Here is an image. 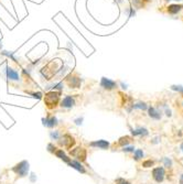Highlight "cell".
I'll return each mask as SVG.
<instances>
[{
  "instance_id": "52a82bcc",
  "label": "cell",
  "mask_w": 183,
  "mask_h": 184,
  "mask_svg": "<svg viewBox=\"0 0 183 184\" xmlns=\"http://www.w3.org/2000/svg\"><path fill=\"white\" fill-rule=\"evenodd\" d=\"M89 145H90V147L99 148V149H108V148H109V142H108V141H106V140H98V141L90 142Z\"/></svg>"
},
{
  "instance_id": "7402d4cb",
  "label": "cell",
  "mask_w": 183,
  "mask_h": 184,
  "mask_svg": "<svg viewBox=\"0 0 183 184\" xmlns=\"http://www.w3.org/2000/svg\"><path fill=\"white\" fill-rule=\"evenodd\" d=\"M51 137H52V138H54V139H57V138H59V132H57V131L52 132V134H51Z\"/></svg>"
},
{
  "instance_id": "d6986e66",
  "label": "cell",
  "mask_w": 183,
  "mask_h": 184,
  "mask_svg": "<svg viewBox=\"0 0 183 184\" xmlns=\"http://www.w3.org/2000/svg\"><path fill=\"white\" fill-rule=\"evenodd\" d=\"M133 108H139V109H146V108H147V106H146V104H144V103H138V104L133 105Z\"/></svg>"
},
{
  "instance_id": "cb8c5ba5",
  "label": "cell",
  "mask_w": 183,
  "mask_h": 184,
  "mask_svg": "<svg viewBox=\"0 0 183 184\" xmlns=\"http://www.w3.org/2000/svg\"><path fill=\"white\" fill-rule=\"evenodd\" d=\"M172 88L175 89V90H180V92H183V88H181V86H172Z\"/></svg>"
},
{
  "instance_id": "484cf974",
  "label": "cell",
  "mask_w": 183,
  "mask_h": 184,
  "mask_svg": "<svg viewBox=\"0 0 183 184\" xmlns=\"http://www.w3.org/2000/svg\"><path fill=\"white\" fill-rule=\"evenodd\" d=\"M75 123H77V125H79V123H82V118H81V119H76V120H75Z\"/></svg>"
},
{
  "instance_id": "3957f363",
  "label": "cell",
  "mask_w": 183,
  "mask_h": 184,
  "mask_svg": "<svg viewBox=\"0 0 183 184\" xmlns=\"http://www.w3.org/2000/svg\"><path fill=\"white\" fill-rule=\"evenodd\" d=\"M71 156H75L78 161H85L86 160V151L84 148H75L71 151Z\"/></svg>"
},
{
  "instance_id": "603a6c76",
  "label": "cell",
  "mask_w": 183,
  "mask_h": 184,
  "mask_svg": "<svg viewBox=\"0 0 183 184\" xmlns=\"http://www.w3.org/2000/svg\"><path fill=\"white\" fill-rule=\"evenodd\" d=\"M164 164H166V167H170V165H171V161L168 160V158H166V159H164Z\"/></svg>"
},
{
  "instance_id": "277c9868",
  "label": "cell",
  "mask_w": 183,
  "mask_h": 184,
  "mask_svg": "<svg viewBox=\"0 0 183 184\" xmlns=\"http://www.w3.org/2000/svg\"><path fill=\"white\" fill-rule=\"evenodd\" d=\"M60 145L65 148H71L74 145V138L70 134H64L60 139Z\"/></svg>"
},
{
  "instance_id": "83f0119b",
  "label": "cell",
  "mask_w": 183,
  "mask_h": 184,
  "mask_svg": "<svg viewBox=\"0 0 183 184\" xmlns=\"http://www.w3.org/2000/svg\"><path fill=\"white\" fill-rule=\"evenodd\" d=\"M120 184H130L129 182H127V181H122V183Z\"/></svg>"
},
{
  "instance_id": "e0dca14e",
  "label": "cell",
  "mask_w": 183,
  "mask_h": 184,
  "mask_svg": "<svg viewBox=\"0 0 183 184\" xmlns=\"http://www.w3.org/2000/svg\"><path fill=\"white\" fill-rule=\"evenodd\" d=\"M129 137H122V138H120V140H119V145H126L129 143Z\"/></svg>"
},
{
  "instance_id": "f1b7e54d",
  "label": "cell",
  "mask_w": 183,
  "mask_h": 184,
  "mask_svg": "<svg viewBox=\"0 0 183 184\" xmlns=\"http://www.w3.org/2000/svg\"><path fill=\"white\" fill-rule=\"evenodd\" d=\"M181 150L183 151V143H182V145H181Z\"/></svg>"
},
{
  "instance_id": "4316f807",
  "label": "cell",
  "mask_w": 183,
  "mask_h": 184,
  "mask_svg": "<svg viewBox=\"0 0 183 184\" xmlns=\"http://www.w3.org/2000/svg\"><path fill=\"white\" fill-rule=\"evenodd\" d=\"M180 184H183V174L181 175V178H180Z\"/></svg>"
},
{
  "instance_id": "ffe728a7",
  "label": "cell",
  "mask_w": 183,
  "mask_h": 184,
  "mask_svg": "<svg viewBox=\"0 0 183 184\" xmlns=\"http://www.w3.org/2000/svg\"><path fill=\"white\" fill-rule=\"evenodd\" d=\"M152 164H153V161H151V160H148V161L144 162V167H151Z\"/></svg>"
},
{
  "instance_id": "9c48e42d",
  "label": "cell",
  "mask_w": 183,
  "mask_h": 184,
  "mask_svg": "<svg viewBox=\"0 0 183 184\" xmlns=\"http://www.w3.org/2000/svg\"><path fill=\"white\" fill-rule=\"evenodd\" d=\"M67 83L73 88H77L78 86L81 85V79L77 77H74V76H70L67 78Z\"/></svg>"
},
{
  "instance_id": "ac0fdd59",
  "label": "cell",
  "mask_w": 183,
  "mask_h": 184,
  "mask_svg": "<svg viewBox=\"0 0 183 184\" xmlns=\"http://www.w3.org/2000/svg\"><path fill=\"white\" fill-rule=\"evenodd\" d=\"M144 156V152L141 150H136L135 151V159L136 160H139V159H141Z\"/></svg>"
},
{
  "instance_id": "30bf717a",
  "label": "cell",
  "mask_w": 183,
  "mask_h": 184,
  "mask_svg": "<svg viewBox=\"0 0 183 184\" xmlns=\"http://www.w3.org/2000/svg\"><path fill=\"white\" fill-rule=\"evenodd\" d=\"M68 164H70V165H71L72 167H74V169H76V170H77V171H79L81 173H85V172H86V170L84 169V167L78 161L71 160V161L68 162Z\"/></svg>"
},
{
  "instance_id": "4fadbf2b",
  "label": "cell",
  "mask_w": 183,
  "mask_h": 184,
  "mask_svg": "<svg viewBox=\"0 0 183 184\" xmlns=\"http://www.w3.org/2000/svg\"><path fill=\"white\" fill-rule=\"evenodd\" d=\"M55 154H56V156H57V158H60L61 160H63V161L66 162V163H68V162L71 161V159H70V158H68V156H67L66 154L64 153V151H63V150H56L55 151Z\"/></svg>"
},
{
  "instance_id": "5b68a950",
  "label": "cell",
  "mask_w": 183,
  "mask_h": 184,
  "mask_svg": "<svg viewBox=\"0 0 183 184\" xmlns=\"http://www.w3.org/2000/svg\"><path fill=\"white\" fill-rule=\"evenodd\" d=\"M153 178H155L157 182H162L163 178H164V170L163 167H155L152 172Z\"/></svg>"
},
{
  "instance_id": "ba28073f",
  "label": "cell",
  "mask_w": 183,
  "mask_h": 184,
  "mask_svg": "<svg viewBox=\"0 0 183 184\" xmlns=\"http://www.w3.org/2000/svg\"><path fill=\"white\" fill-rule=\"evenodd\" d=\"M74 105H75V101H74V98L72 96H66L61 103V106L64 107V108H71Z\"/></svg>"
},
{
  "instance_id": "d4e9b609",
  "label": "cell",
  "mask_w": 183,
  "mask_h": 184,
  "mask_svg": "<svg viewBox=\"0 0 183 184\" xmlns=\"http://www.w3.org/2000/svg\"><path fill=\"white\" fill-rule=\"evenodd\" d=\"M124 151H133V147H129V148H125Z\"/></svg>"
},
{
  "instance_id": "8992f818",
  "label": "cell",
  "mask_w": 183,
  "mask_h": 184,
  "mask_svg": "<svg viewBox=\"0 0 183 184\" xmlns=\"http://www.w3.org/2000/svg\"><path fill=\"white\" fill-rule=\"evenodd\" d=\"M100 85H102V87H104V88L106 89H113L116 87V83H115L114 81H110V79H108V78H106V77L102 78Z\"/></svg>"
},
{
  "instance_id": "8fae6325",
  "label": "cell",
  "mask_w": 183,
  "mask_h": 184,
  "mask_svg": "<svg viewBox=\"0 0 183 184\" xmlns=\"http://www.w3.org/2000/svg\"><path fill=\"white\" fill-rule=\"evenodd\" d=\"M43 121H44V123H44V126L52 128V127L56 126V123H57V119H56L55 117H50V118H46V119H43Z\"/></svg>"
},
{
  "instance_id": "9a60e30c",
  "label": "cell",
  "mask_w": 183,
  "mask_h": 184,
  "mask_svg": "<svg viewBox=\"0 0 183 184\" xmlns=\"http://www.w3.org/2000/svg\"><path fill=\"white\" fill-rule=\"evenodd\" d=\"M149 116L152 118H155V119H160V117H161L160 114L157 112L155 108H152V107L149 109Z\"/></svg>"
},
{
  "instance_id": "5bb4252c",
  "label": "cell",
  "mask_w": 183,
  "mask_h": 184,
  "mask_svg": "<svg viewBox=\"0 0 183 184\" xmlns=\"http://www.w3.org/2000/svg\"><path fill=\"white\" fill-rule=\"evenodd\" d=\"M181 9H182V6L171 5V6H169V8H168V11L170 12V13H177V12H179Z\"/></svg>"
},
{
  "instance_id": "7c38bea8",
  "label": "cell",
  "mask_w": 183,
  "mask_h": 184,
  "mask_svg": "<svg viewBox=\"0 0 183 184\" xmlns=\"http://www.w3.org/2000/svg\"><path fill=\"white\" fill-rule=\"evenodd\" d=\"M7 75L10 79H13V81H19V75L16 71H13L12 68H9L7 67Z\"/></svg>"
},
{
  "instance_id": "2e32d148",
  "label": "cell",
  "mask_w": 183,
  "mask_h": 184,
  "mask_svg": "<svg viewBox=\"0 0 183 184\" xmlns=\"http://www.w3.org/2000/svg\"><path fill=\"white\" fill-rule=\"evenodd\" d=\"M133 136H139V134L146 136V134H148V131H147V129L144 128H139L137 130H133Z\"/></svg>"
},
{
  "instance_id": "7a4b0ae2",
  "label": "cell",
  "mask_w": 183,
  "mask_h": 184,
  "mask_svg": "<svg viewBox=\"0 0 183 184\" xmlns=\"http://www.w3.org/2000/svg\"><path fill=\"white\" fill-rule=\"evenodd\" d=\"M12 171L16 173V174H18L19 176H21V178L26 176L29 172V162L23 160L20 163H18L16 167H12Z\"/></svg>"
},
{
  "instance_id": "44dd1931",
  "label": "cell",
  "mask_w": 183,
  "mask_h": 184,
  "mask_svg": "<svg viewBox=\"0 0 183 184\" xmlns=\"http://www.w3.org/2000/svg\"><path fill=\"white\" fill-rule=\"evenodd\" d=\"M48 149H49V151H50V152H53V153H54V152L56 151V148L53 145H51V143L48 145Z\"/></svg>"
},
{
  "instance_id": "6da1fadb",
  "label": "cell",
  "mask_w": 183,
  "mask_h": 184,
  "mask_svg": "<svg viewBox=\"0 0 183 184\" xmlns=\"http://www.w3.org/2000/svg\"><path fill=\"white\" fill-rule=\"evenodd\" d=\"M59 98H60V93L50 92V93H48L45 95L44 103L49 108H54L56 106V104L59 103Z\"/></svg>"
}]
</instances>
